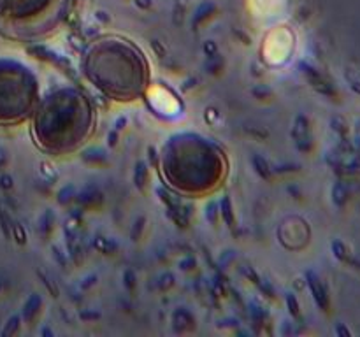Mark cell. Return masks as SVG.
I'll list each match as a JSON object with an SVG mask.
<instances>
[{
  "label": "cell",
  "instance_id": "6da1fadb",
  "mask_svg": "<svg viewBox=\"0 0 360 337\" xmlns=\"http://www.w3.org/2000/svg\"><path fill=\"white\" fill-rule=\"evenodd\" d=\"M227 168L222 148L200 134H176L162 148V178L181 195L202 197L215 192L223 183Z\"/></svg>",
  "mask_w": 360,
  "mask_h": 337
},
{
  "label": "cell",
  "instance_id": "7a4b0ae2",
  "mask_svg": "<svg viewBox=\"0 0 360 337\" xmlns=\"http://www.w3.org/2000/svg\"><path fill=\"white\" fill-rule=\"evenodd\" d=\"M95 129V111L90 98L74 86L48 93L32 113V135L40 150L67 155L81 148Z\"/></svg>",
  "mask_w": 360,
  "mask_h": 337
},
{
  "label": "cell",
  "instance_id": "3957f363",
  "mask_svg": "<svg viewBox=\"0 0 360 337\" xmlns=\"http://www.w3.org/2000/svg\"><path fill=\"white\" fill-rule=\"evenodd\" d=\"M84 77L118 102L137 100L150 85V65L137 46L118 37H104L92 43L81 61Z\"/></svg>",
  "mask_w": 360,
  "mask_h": 337
},
{
  "label": "cell",
  "instance_id": "277c9868",
  "mask_svg": "<svg viewBox=\"0 0 360 337\" xmlns=\"http://www.w3.org/2000/svg\"><path fill=\"white\" fill-rule=\"evenodd\" d=\"M39 104L35 74L13 61H0V120L19 121Z\"/></svg>",
  "mask_w": 360,
  "mask_h": 337
},
{
  "label": "cell",
  "instance_id": "5b68a950",
  "mask_svg": "<svg viewBox=\"0 0 360 337\" xmlns=\"http://www.w3.org/2000/svg\"><path fill=\"white\" fill-rule=\"evenodd\" d=\"M7 12L14 19L22 22H35L39 18H46L50 23L56 7L62 0H4Z\"/></svg>",
  "mask_w": 360,
  "mask_h": 337
}]
</instances>
